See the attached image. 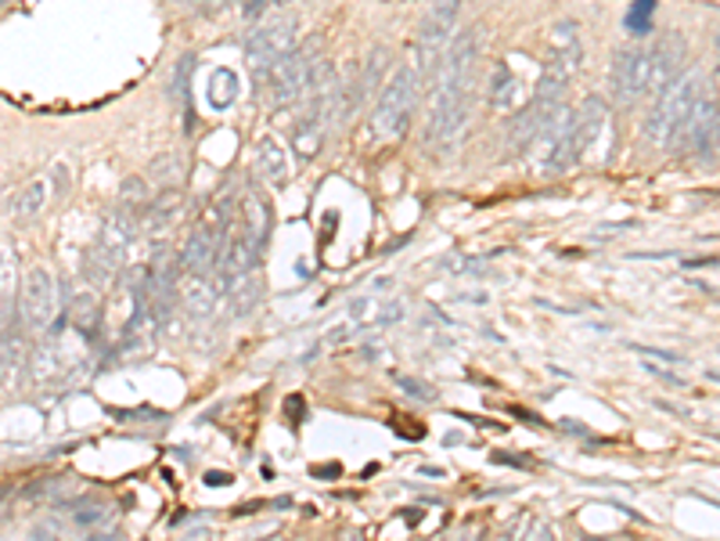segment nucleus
Here are the masks:
<instances>
[{
    "instance_id": "obj_1",
    "label": "nucleus",
    "mask_w": 720,
    "mask_h": 541,
    "mask_svg": "<svg viewBox=\"0 0 720 541\" xmlns=\"http://www.w3.org/2000/svg\"><path fill=\"white\" fill-rule=\"evenodd\" d=\"M702 94H706V80L699 69H685L677 80H670L663 91H655V102L649 108V116H644V138L652 145H670L674 149Z\"/></svg>"
},
{
    "instance_id": "obj_2",
    "label": "nucleus",
    "mask_w": 720,
    "mask_h": 541,
    "mask_svg": "<svg viewBox=\"0 0 720 541\" xmlns=\"http://www.w3.org/2000/svg\"><path fill=\"white\" fill-rule=\"evenodd\" d=\"M317 61H321V44L317 41H310L306 47H292V51L284 55L264 80H256L264 102L270 108H284V105L300 102L306 83H310V72H314Z\"/></svg>"
},
{
    "instance_id": "obj_3",
    "label": "nucleus",
    "mask_w": 720,
    "mask_h": 541,
    "mask_svg": "<svg viewBox=\"0 0 720 541\" xmlns=\"http://www.w3.org/2000/svg\"><path fill=\"white\" fill-rule=\"evenodd\" d=\"M418 91H421V77L415 72V66H400L386 80V88L379 91L375 113H371V127H375L379 138H400L407 119L415 113Z\"/></svg>"
},
{
    "instance_id": "obj_4",
    "label": "nucleus",
    "mask_w": 720,
    "mask_h": 541,
    "mask_svg": "<svg viewBox=\"0 0 720 541\" xmlns=\"http://www.w3.org/2000/svg\"><path fill=\"white\" fill-rule=\"evenodd\" d=\"M468 113H472V83H437L426 141L437 152H451L457 138H462Z\"/></svg>"
},
{
    "instance_id": "obj_5",
    "label": "nucleus",
    "mask_w": 720,
    "mask_h": 541,
    "mask_svg": "<svg viewBox=\"0 0 720 541\" xmlns=\"http://www.w3.org/2000/svg\"><path fill=\"white\" fill-rule=\"evenodd\" d=\"M457 11H462V0H437L418 22V36H415V51H418V77L432 80L443 66L446 44L454 41V26H457Z\"/></svg>"
},
{
    "instance_id": "obj_6",
    "label": "nucleus",
    "mask_w": 720,
    "mask_h": 541,
    "mask_svg": "<svg viewBox=\"0 0 720 541\" xmlns=\"http://www.w3.org/2000/svg\"><path fill=\"white\" fill-rule=\"evenodd\" d=\"M295 30H300L295 15L281 11V15L264 19L249 36H245V61H249V69H253L256 80H264L267 72L292 51V47H295Z\"/></svg>"
},
{
    "instance_id": "obj_7",
    "label": "nucleus",
    "mask_w": 720,
    "mask_h": 541,
    "mask_svg": "<svg viewBox=\"0 0 720 541\" xmlns=\"http://www.w3.org/2000/svg\"><path fill=\"white\" fill-rule=\"evenodd\" d=\"M583 61V44H580V30L577 22H562V26L551 30V41H548V66L541 69V80H537V94H551V97H562L569 80L577 77Z\"/></svg>"
},
{
    "instance_id": "obj_8",
    "label": "nucleus",
    "mask_w": 720,
    "mask_h": 541,
    "mask_svg": "<svg viewBox=\"0 0 720 541\" xmlns=\"http://www.w3.org/2000/svg\"><path fill=\"white\" fill-rule=\"evenodd\" d=\"M22 318H26V325L44 332L55 325L58 318V286H55V275L51 267L36 264L26 270V278H22Z\"/></svg>"
},
{
    "instance_id": "obj_9",
    "label": "nucleus",
    "mask_w": 720,
    "mask_h": 541,
    "mask_svg": "<svg viewBox=\"0 0 720 541\" xmlns=\"http://www.w3.org/2000/svg\"><path fill=\"white\" fill-rule=\"evenodd\" d=\"M609 88L616 102H638L641 94L652 91V51L649 47H627L619 51L609 72Z\"/></svg>"
},
{
    "instance_id": "obj_10",
    "label": "nucleus",
    "mask_w": 720,
    "mask_h": 541,
    "mask_svg": "<svg viewBox=\"0 0 720 541\" xmlns=\"http://www.w3.org/2000/svg\"><path fill=\"white\" fill-rule=\"evenodd\" d=\"M602 127H605V102L602 97H588L580 108H573V116H569V159H573V163H580V159L594 149Z\"/></svg>"
},
{
    "instance_id": "obj_11",
    "label": "nucleus",
    "mask_w": 720,
    "mask_h": 541,
    "mask_svg": "<svg viewBox=\"0 0 720 541\" xmlns=\"http://www.w3.org/2000/svg\"><path fill=\"white\" fill-rule=\"evenodd\" d=\"M256 256H259V242L253 235H245L239 228L234 235H228L223 242V256H220V278H223V289L239 278H249L256 270Z\"/></svg>"
},
{
    "instance_id": "obj_12",
    "label": "nucleus",
    "mask_w": 720,
    "mask_h": 541,
    "mask_svg": "<svg viewBox=\"0 0 720 541\" xmlns=\"http://www.w3.org/2000/svg\"><path fill=\"white\" fill-rule=\"evenodd\" d=\"M223 289L220 270L217 275H202V270H184L177 281V300H184L191 314H206L217 303V292Z\"/></svg>"
},
{
    "instance_id": "obj_13",
    "label": "nucleus",
    "mask_w": 720,
    "mask_h": 541,
    "mask_svg": "<svg viewBox=\"0 0 720 541\" xmlns=\"http://www.w3.org/2000/svg\"><path fill=\"white\" fill-rule=\"evenodd\" d=\"M133 239H138V220H133L130 214H108L105 225H102V235H97V250H105L108 256H116V261L123 264L130 253Z\"/></svg>"
},
{
    "instance_id": "obj_14",
    "label": "nucleus",
    "mask_w": 720,
    "mask_h": 541,
    "mask_svg": "<svg viewBox=\"0 0 720 541\" xmlns=\"http://www.w3.org/2000/svg\"><path fill=\"white\" fill-rule=\"evenodd\" d=\"M22 368H26V350H22V339L11 329H4L0 332V393L19 390Z\"/></svg>"
},
{
    "instance_id": "obj_15",
    "label": "nucleus",
    "mask_w": 720,
    "mask_h": 541,
    "mask_svg": "<svg viewBox=\"0 0 720 541\" xmlns=\"http://www.w3.org/2000/svg\"><path fill=\"white\" fill-rule=\"evenodd\" d=\"M181 214H184V195H181L177 188L159 192V199H155V203H148V206H144V214H141L144 231H152V235L159 231V235H163L166 228L177 225Z\"/></svg>"
},
{
    "instance_id": "obj_16",
    "label": "nucleus",
    "mask_w": 720,
    "mask_h": 541,
    "mask_svg": "<svg viewBox=\"0 0 720 541\" xmlns=\"http://www.w3.org/2000/svg\"><path fill=\"white\" fill-rule=\"evenodd\" d=\"M256 170L270 184H281L289 177V156H284V145L278 138H264L256 145Z\"/></svg>"
},
{
    "instance_id": "obj_17",
    "label": "nucleus",
    "mask_w": 720,
    "mask_h": 541,
    "mask_svg": "<svg viewBox=\"0 0 720 541\" xmlns=\"http://www.w3.org/2000/svg\"><path fill=\"white\" fill-rule=\"evenodd\" d=\"M519 102H523V80H519V72L512 66H504L501 61L490 77V105L493 108H515Z\"/></svg>"
},
{
    "instance_id": "obj_18",
    "label": "nucleus",
    "mask_w": 720,
    "mask_h": 541,
    "mask_svg": "<svg viewBox=\"0 0 720 541\" xmlns=\"http://www.w3.org/2000/svg\"><path fill=\"white\" fill-rule=\"evenodd\" d=\"M44 203H47V181H44V177H33V181L22 184L15 195H11L8 210L15 214V217H36V214L44 210Z\"/></svg>"
},
{
    "instance_id": "obj_19",
    "label": "nucleus",
    "mask_w": 720,
    "mask_h": 541,
    "mask_svg": "<svg viewBox=\"0 0 720 541\" xmlns=\"http://www.w3.org/2000/svg\"><path fill=\"white\" fill-rule=\"evenodd\" d=\"M123 264L116 261V256H108L105 250H94L86 253V264H83V270H86V278L94 281V286H112V278H116V270H119Z\"/></svg>"
},
{
    "instance_id": "obj_20",
    "label": "nucleus",
    "mask_w": 720,
    "mask_h": 541,
    "mask_svg": "<svg viewBox=\"0 0 720 541\" xmlns=\"http://www.w3.org/2000/svg\"><path fill=\"white\" fill-rule=\"evenodd\" d=\"M242 231L245 235H253L259 245H264V239H267V206L259 203L256 195H249L242 206Z\"/></svg>"
},
{
    "instance_id": "obj_21",
    "label": "nucleus",
    "mask_w": 720,
    "mask_h": 541,
    "mask_svg": "<svg viewBox=\"0 0 720 541\" xmlns=\"http://www.w3.org/2000/svg\"><path fill=\"white\" fill-rule=\"evenodd\" d=\"M112 516V506L105 498H80L77 506H72V523L80 527H102Z\"/></svg>"
},
{
    "instance_id": "obj_22",
    "label": "nucleus",
    "mask_w": 720,
    "mask_h": 541,
    "mask_svg": "<svg viewBox=\"0 0 720 541\" xmlns=\"http://www.w3.org/2000/svg\"><path fill=\"white\" fill-rule=\"evenodd\" d=\"M148 177H152V181L159 184V192L177 188L181 177H184V166H181V159H177V156H159L155 163L148 166Z\"/></svg>"
},
{
    "instance_id": "obj_23",
    "label": "nucleus",
    "mask_w": 720,
    "mask_h": 541,
    "mask_svg": "<svg viewBox=\"0 0 720 541\" xmlns=\"http://www.w3.org/2000/svg\"><path fill=\"white\" fill-rule=\"evenodd\" d=\"M234 97H239V80H234L231 72H217L213 83H209V105L228 108Z\"/></svg>"
},
{
    "instance_id": "obj_24",
    "label": "nucleus",
    "mask_w": 720,
    "mask_h": 541,
    "mask_svg": "<svg viewBox=\"0 0 720 541\" xmlns=\"http://www.w3.org/2000/svg\"><path fill=\"white\" fill-rule=\"evenodd\" d=\"M652 8H655V0H635L630 11H627V19H624L627 33H635V36L649 33L652 30Z\"/></svg>"
},
{
    "instance_id": "obj_25",
    "label": "nucleus",
    "mask_w": 720,
    "mask_h": 541,
    "mask_svg": "<svg viewBox=\"0 0 720 541\" xmlns=\"http://www.w3.org/2000/svg\"><path fill=\"white\" fill-rule=\"evenodd\" d=\"M119 199L123 206H130V210H138V206H148V181L144 177H127L119 188Z\"/></svg>"
},
{
    "instance_id": "obj_26",
    "label": "nucleus",
    "mask_w": 720,
    "mask_h": 541,
    "mask_svg": "<svg viewBox=\"0 0 720 541\" xmlns=\"http://www.w3.org/2000/svg\"><path fill=\"white\" fill-rule=\"evenodd\" d=\"M396 383H400L411 398H421V401H437V390L429 383H421V379H411V376H396Z\"/></svg>"
},
{
    "instance_id": "obj_27",
    "label": "nucleus",
    "mask_w": 720,
    "mask_h": 541,
    "mask_svg": "<svg viewBox=\"0 0 720 541\" xmlns=\"http://www.w3.org/2000/svg\"><path fill=\"white\" fill-rule=\"evenodd\" d=\"M519 541H558V534H555V527H551V523L533 520V523L526 527V534L519 538Z\"/></svg>"
},
{
    "instance_id": "obj_28",
    "label": "nucleus",
    "mask_w": 720,
    "mask_h": 541,
    "mask_svg": "<svg viewBox=\"0 0 720 541\" xmlns=\"http://www.w3.org/2000/svg\"><path fill=\"white\" fill-rule=\"evenodd\" d=\"M239 0H202V11L206 15H223V11H231Z\"/></svg>"
},
{
    "instance_id": "obj_29",
    "label": "nucleus",
    "mask_w": 720,
    "mask_h": 541,
    "mask_svg": "<svg viewBox=\"0 0 720 541\" xmlns=\"http://www.w3.org/2000/svg\"><path fill=\"white\" fill-rule=\"evenodd\" d=\"M264 11H267V0H245L242 15L249 19V22H259V19H264Z\"/></svg>"
},
{
    "instance_id": "obj_30",
    "label": "nucleus",
    "mask_w": 720,
    "mask_h": 541,
    "mask_svg": "<svg viewBox=\"0 0 720 541\" xmlns=\"http://www.w3.org/2000/svg\"><path fill=\"white\" fill-rule=\"evenodd\" d=\"M170 4H173V8H184V11H188V8H195V4H202V0H170Z\"/></svg>"
},
{
    "instance_id": "obj_31",
    "label": "nucleus",
    "mask_w": 720,
    "mask_h": 541,
    "mask_svg": "<svg viewBox=\"0 0 720 541\" xmlns=\"http://www.w3.org/2000/svg\"><path fill=\"white\" fill-rule=\"evenodd\" d=\"M91 541H119V534H116V531H108L105 538H102V534H94Z\"/></svg>"
},
{
    "instance_id": "obj_32",
    "label": "nucleus",
    "mask_w": 720,
    "mask_h": 541,
    "mask_svg": "<svg viewBox=\"0 0 720 541\" xmlns=\"http://www.w3.org/2000/svg\"><path fill=\"white\" fill-rule=\"evenodd\" d=\"M717 51H720V41H717Z\"/></svg>"
},
{
    "instance_id": "obj_33",
    "label": "nucleus",
    "mask_w": 720,
    "mask_h": 541,
    "mask_svg": "<svg viewBox=\"0 0 720 541\" xmlns=\"http://www.w3.org/2000/svg\"><path fill=\"white\" fill-rule=\"evenodd\" d=\"M0 8H4V0H0Z\"/></svg>"
},
{
    "instance_id": "obj_34",
    "label": "nucleus",
    "mask_w": 720,
    "mask_h": 541,
    "mask_svg": "<svg viewBox=\"0 0 720 541\" xmlns=\"http://www.w3.org/2000/svg\"><path fill=\"white\" fill-rule=\"evenodd\" d=\"M278 4H284V0H278Z\"/></svg>"
}]
</instances>
